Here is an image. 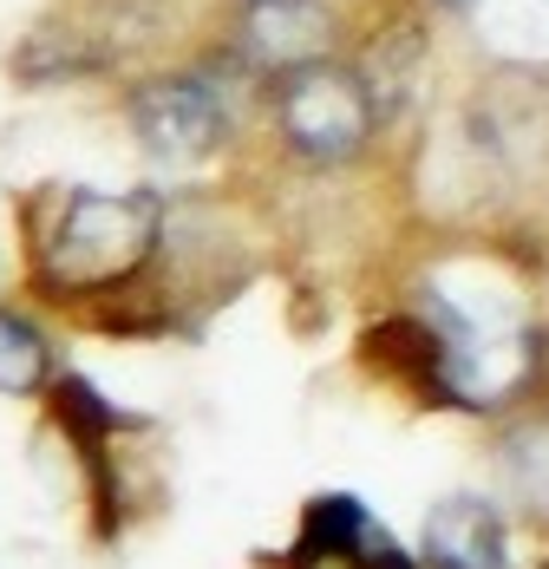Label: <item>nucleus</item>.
I'll list each match as a JSON object with an SVG mask.
<instances>
[{"label":"nucleus","mask_w":549,"mask_h":569,"mask_svg":"<svg viewBox=\"0 0 549 569\" xmlns=\"http://www.w3.org/2000/svg\"><path fill=\"white\" fill-rule=\"evenodd\" d=\"M158 242V203L151 197H99L72 190L59 203V223L40 242V276L53 288H99L131 276Z\"/></svg>","instance_id":"nucleus-1"},{"label":"nucleus","mask_w":549,"mask_h":569,"mask_svg":"<svg viewBox=\"0 0 549 569\" xmlns=\"http://www.w3.org/2000/svg\"><path fill=\"white\" fill-rule=\"evenodd\" d=\"M274 118H281V138L301 158L340 164L373 131V92H367L360 72H347L333 59H308V66L274 79Z\"/></svg>","instance_id":"nucleus-2"},{"label":"nucleus","mask_w":549,"mask_h":569,"mask_svg":"<svg viewBox=\"0 0 549 569\" xmlns=\"http://www.w3.org/2000/svg\"><path fill=\"white\" fill-rule=\"evenodd\" d=\"M131 124H138V144L164 164H190L203 151H217L222 131H229V92H222L210 72H190V79H151L138 99H131Z\"/></svg>","instance_id":"nucleus-3"},{"label":"nucleus","mask_w":549,"mask_h":569,"mask_svg":"<svg viewBox=\"0 0 549 569\" xmlns=\"http://www.w3.org/2000/svg\"><path fill=\"white\" fill-rule=\"evenodd\" d=\"M301 563H347V569H406L399 543L386 537L373 511L360 498H321L308 511V530H301Z\"/></svg>","instance_id":"nucleus-4"},{"label":"nucleus","mask_w":549,"mask_h":569,"mask_svg":"<svg viewBox=\"0 0 549 569\" xmlns=\"http://www.w3.org/2000/svg\"><path fill=\"white\" fill-rule=\"evenodd\" d=\"M242 47H249V59H256L262 72L281 79V72L321 59V47H328V13H321L315 0H256Z\"/></svg>","instance_id":"nucleus-5"},{"label":"nucleus","mask_w":549,"mask_h":569,"mask_svg":"<svg viewBox=\"0 0 549 569\" xmlns=\"http://www.w3.org/2000/svg\"><path fill=\"white\" fill-rule=\"evenodd\" d=\"M426 557L439 569H503V517L485 498H451L426 523Z\"/></svg>","instance_id":"nucleus-6"},{"label":"nucleus","mask_w":549,"mask_h":569,"mask_svg":"<svg viewBox=\"0 0 549 569\" xmlns=\"http://www.w3.org/2000/svg\"><path fill=\"white\" fill-rule=\"evenodd\" d=\"M471 13H478V33L503 59L549 66V0H478Z\"/></svg>","instance_id":"nucleus-7"},{"label":"nucleus","mask_w":549,"mask_h":569,"mask_svg":"<svg viewBox=\"0 0 549 569\" xmlns=\"http://www.w3.org/2000/svg\"><path fill=\"white\" fill-rule=\"evenodd\" d=\"M47 387V341L0 308V393H40Z\"/></svg>","instance_id":"nucleus-8"},{"label":"nucleus","mask_w":549,"mask_h":569,"mask_svg":"<svg viewBox=\"0 0 549 569\" xmlns=\"http://www.w3.org/2000/svg\"><path fill=\"white\" fill-rule=\"evenodd\" d=\"M510 485H517V498H530L537 511H549V419L537 426H523L517 439H510Z\"/></svg>","instance_id":"nucleus-9"},{"label":"nucleus","mask_w":549,"mask_h":569,"mask_svg":"<svg viewBox=\"0 0 549 569\" xmlns=\"http://www.w3.org/2000/svg\"><path fill=\"white\" fill-rule=\"evenodd\" d=\"M445 7H458V13H471V7H478V0H445Z\"/></svg>","instance_id":"nucleus-10"},{"label":"nucleus","mask_w":549,"mask_h":569,"mask_svg":"<svg viewBox=\"0 0 549 569\" xmlns=\"http://www.w3.org/2000/svg\"><path fill=\"white\" fill-rule=\"evenodd\" d=\"M406 569H439V563H432V557H426V563H406Z\"/></svg>","instance_id":"nucleus-11"}]
</instances>
